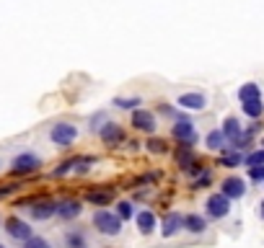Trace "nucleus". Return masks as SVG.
<instances>
[{"label": "nucleus", "instance_id": "nucleus-1", "mask_svg": "<svg viewBox=\"0 0 264 248\" xmlns=\"http://www.w3.org/2000/svg\"><path fill=\"white\" fill-rule=\"evenodd\" d=\"M78 137H81V127L73 124V121H57L50 130V142L55 147H62V150L73 147L75 142H78Z\"/></svg>", "mask_w": 264, "mask_h": 248}, {"label": "nucleus", "instance_id": "nucleus-2", "mask_svg": "<svg viewBox=\"0 0 264 248\" xmlns=\"http://www.w3.org/2000/svg\"><path fill=\"white\" fill-rule=\"evenodd\" d=\"M93 228L106 235V238H117L122 235V220L114 215V212H109V210H96L93 212Z\"/></svg>", "mask_w": 264, "mask_h": 248}, {"label": "nucleus", "instance_id": "nucleus-3", "mask_svg": "<svg viewBox=\"0 0 264 248\" xmlns=\"http://www.w3.org/2000/svg\"><path fill=\"white\" fill-rule=\"evenodd\" d=\"M39 168H42V158L36 155V153H31V150L18 153V155H13V160H11V173H13V176H29V173H34V171H39Z\"/></svg>", "mask_w": 264, "mask_h": 248}, {"label": "nucleus", "instance_id": "nucleus-4", "mask_svg": "<svg viewBox=\"0 0 264 248\" xmlns=\"http://www.w3.org/2000/svg\"><path fill=\"white\" fill-rule=\"evenodd\" d=\"M171 135H174V140L181 142V147H189V150H192L195 142H197V130H195V121H192L189 116L176 119L174 127H171Z\"/></svg>", "mask_w": 264, "mask_h": 248}, {"label": "nucleus", "instance_id": "nucleus-5", "mask_svg": "<svg viewBox=\"0 0 264 248\" xmlns=\"http://www.w3.org/2000/svg\"><path fill=\"white\" fill-rule=\"evenodd\" d=\"M207 104H210V98L202 91H184L176 96V106L181 111H205Z\"/></svg>", "mask_w": 264, "mask_h": 248}, {"label": "nucleus", "instance_id": "nucleus-6", "mask_svg": "<svg viewBox=\"0 0 264 248\" xmlns=\"http://www.w3.org/2000/svg\"><path fill=\"white\" fill-rule=\"evenodd\" d=\"M205 212L210 220H223L231 215V199L223 196V194H210L205 202Z\"/></svg>", "mask_w": 264, "mask_h": 248}, {"label": "nucleus", "instance_id": "nucleus-7", "mask_svg": "<svg viewBox=\"0 0 264 248\" xmlns=\"http://www.w3.org/2000/svg\"><path fill=\"white\" fill-rule=\"evenodd\" d=\"M55 210H57V202H52V199H36L26 207V212L34 222H44V220L55 217Z\"/></svg>", "mask_w": 264, "mask_h": 248}, {"label": "nucleus", "instance_id": "nucleus-8", "mask_svg": "<svg viewBox=\"0 0 264 248\" xmlns=\"http://www.w3.org/2000/svg\"><path fill=\"white\" fill-rule=\"evenodd\" d=\"M3 225H6L3 230H6V235H8L11 240L23 243V240H29V238L34 235V228H31L26 220H21V217H8Z\"/></svg>", "mask_w": 264, "mask_h": 248}, {"label": "nucleus", "instance_id": "nucleus-9", "mask_svg": "<svg viewBox=\"0 0 264 248\" xmlns=\"http://www.w3.org/2000/svg\"><path fill=\"white\" fill-rule=\"evenodd\" d=\"M132 127L137 132H145V135H153L158 130V121H156V114L148 111V109H135L132 111Z\"/></svg>", "mask_w": 264, "mask_h": 248}, {"label": "nucleus", "instance_id": "nucleus-10", "mask_svg": "<svg viewBox=\"0 0 264 248\" xmlns=\"http://www.w3.org/2000/svg\"><path fill=\"white\" fill-rule=\"evenodd\" d=\"M99 137H101L104 145L114 147V145H122V142H125V130H122V124H117V121H106L104 127L99 130Z\"/></svg>", "mask_w": 264, "mask_h": 248}, {"label": "nucleus", "instance_id": "nucleus-11", "mask_svg": "<svg viewBox=\"0 0 264 248\" xmlns=\"http://www.w3.org/2000/svg\"><path fill=\"white\" fill-rule=\"evenodd\" d=\"M55 215H57L60 220L70 222V220H75V217L83 215V204H81V199H60Z\"/></svg>", "mask_w": 264, "mask_h": 248}, {"label": "nucleus", "instance_id": "nucleus-12", "mask_svg": "<svg viewBox=\"0 0 264 248\" xmlns=\"http://www.w3.org/2000/svg\"><path fill=\"white\" fill-rule=\"evenodd\" d=\"M181 230H184V215H179V212L163 215V220H161V238H174Z\"/></svg>", "mask_w": 264, "mask_h": 248}, {"label": "nucleus", "instance_id": "nucleus-13", "mask_svg": "<svg viewBox=\"0 0 264 248\" xmlns=\"http://www.w3.org/2000/svg\"><path fill=\"white\" fill-rule=\"evenodd\" d=\"M220 194L228 196L231 202H233V199H241V196L246 194V181L238 179V176H228V179L223 181V186H220Z\"/></svg>", "mask_w": 264, "mask_h": 248}, {"label": "nucleus", "instance_id": "nucleus-14", "mask_svg": "<svg viewBox=\"0 0 264 248\" xmlns=\"http://www.w3.org/2000/svg\"><path fill=\"white\" fill-rule=\"evenodd\" d=\"M135 222H137V233L140 235H153V230L158 228V220L150 210H140L135 212Z\"/></svg>", "mask_w": 264, "mask_h": 248}, {"label": "nucleus", "instance_id": "nucleus-15", "mask_svg": "<svg viewBox=\"0 0 264 248\" xmlns=\"http://www.w3.org/2000/svg\"><path fill=\"white\" fill-rule=\"evenodd\" d=\"M62 243H65V248H91V240H88V235L81 228L67 230L65 238H62Z\"/></svg>", "mask_w": 264, "mask_h": 248}, {"label": "nucleus", "instance_id": "nucleus-16", "mask_svg": "<svg viewBox=\"0 0 264 248\" xmlns=\"http://www.w3.org/2000/svg\"><path fill=\"white\" fill-rule=\"evenodd\" d=\"M220 132H223L225 142L231 145V142H236V140L244 135V127H241V121H238L236 116H228V119L223 121V130H220Z\"/></svg>", "mask_w": 264, "mask_h": 248}, {"label": "nucleus", "instance_id": "nucleus-17", "mask_svg": "<svg viewBox=\"0 0 264 248\" xmlns=\"http://www.w3.org/2000/svg\"><path fill=\"white\" fill-rule=\"evenodd\" d=\"M114 199V189H88L86 191V202L96 204V207H106Z\"/></svg>", "mask_w": 264, "mask_h": 248}, {"label": "nucleus", "instance_id": "nucleus-18", "mask_svg": "<svg viewBox=\"0 0 264 248\" xmlns=\"http://www.w3.org/2000/svg\"><path fill=\"white\" fill-rule=\"evenodd\" d=\"M184 230L192 233V235H202L207 230V220L202 215H186L184 217Z\"/></svg>", "mask_w": 264, "mask_h": 248}, {"label": "nucleus", "instance_id": "nucleus-19", "mask_svg": "<svg viewBox=\"0 0 264 248\" xmlns=\"http://www.w3.org/2000/svg\"><path fill=\"white\" fill-rule=\"evenodd\" d=\"M256 98H261V88L256 86V83H244V86L238 88V101L244 104V101H256Z\"/></svg>", "mask_w": 264, "mask_h": 248}, {"label": "nucleus", "instance_id": "nucleus-20", "mask_svg": "<svg viewBox=\"0 0 264 248\" xmlns=\"http://www.w3.org/2000/svg\"><path fill=\"white\" fill-rule=\"evenodd\" d=\"M241 109H244V114H246L249 119H254V121L264 114V104H261V98H256V101H244Z\"/></svg>", "mask_w": 264, "mask_h": 248}, {"label": "nucleus", "instance_id": "nucleus-21", "mask_svg": "<svg viewBox=\"0 0 264 248\" xmlns=\"http://www.w3.org/2000/svg\"><path fill=\"white\" fill-rule=\"evenodd\" d=\"M205 145H207L210 150H225V145H228V142H225V137H223L220 130H212V132L205 137Z\"/></svg>", "mask_w": 264, "mask_h": 248}, {"label": "nucleus", "instance_id": "nucleus-22", "mask_svg": "<svg viewBox=\"0 0 264 248\" xmlns=\"http://www.w3.org/2000/svg\"><path fill=\"white\" fill-rule=\"evenodd\" d=\"M176 160H179V165H181V171H186L189 165L197 163V160H195V153H192L189 147H181V150L176 153Z\"/></svg>", "mask_w": 264, "mask_h": 248}, {"label": "nucleus", "instance_id": "nucleus-23", "mask_svg": "<svg viewBox=\"0 0 264 248\" xmlns=\"http://www.w3.org/2000/svg\"><path fill=\"white\" fill-rule=\"evenodd\" d=\"M111 104H114V109H127V111H135V109H140L142 98H137V96H132V98H114Z\"/></svg>", "mask_w": 264, "mask_h": 248}, {"label": "nucleus", "instance_id": "nucleus-24", "mask_svg": "<svg viewBox=\"0 0 264 248\" xmlns=\"http://www.w3.org/2000/svg\"><path fill=\"white\" fill-rule=\"evenodd\" d=\"M244 163V155L241 153H225L223 158H220V165H225V168H236V165H241Z\"/></svg>", "mask_w": 264, "mask_h": 248}, {"label": "nucleus", "instance_id": "nucleus-25", "mask_svg": "<svg viewBox=\"0 0 264 248\" xmlns=\"http://www.w3.org/2000/svg\"><path fill=\"white\" fill-rule=\"evenodd\" d=\"M21 248H52V243H50L44 235H31L29 240L21 243Z\"/></svg>", "mask_w": 264, "mask_h": 248}, {"label": "nucleus", "instance_id": "nucleus-26", "mask_svg": "<svg viewBox=\"0 0 264 248\" xmlns=\"http://www.w3.org/2000/svg\"><path fill=\"white\" fill-rule=\"evenodd\" d=\"M114 215H117L122 222H125V220H130V217H135V207H132V202H119Z\"/></svg>", "mask_w": 264, "mask_h": 248}, {"label": "nucleus", "instance_id": "nucleus-27", "mask_svg": "<svg viewBox=\"0 0 264 248\" xmlns=\"http://www.w3.org/2000/svg\"><path fill=\"white\" fill-rule=\"evenodd\" d=\"M145 147H148V153H153V155H161V153L169 150V145H166L163 140H158V137H150V140L145 142Z\"/></svg>", "mask_w": 264, "mask_h": 248}, {"label": "nucleus", "instance_id": "nucleus-28", "mask_svg": "<svg viewBox=\"0 0 264 248\" xmlns=\"http://www.w3.org/2000/svg\"><path fill=\"white\" fill-rule=\"evenodd\" d=\"M244 163L249 165V168H254V165H264V147H261V150H251V153L244 158Z\"/></svg>", "mask_w": 264, "mask_h": 248}, {"label": "nucleus", "instance_id": "nucleus-29", "mask_svg": "<svg viewBox=\"0 0 264 248\" xmlns=\"http://www.w3.org/2000/svg\"><path fill=\"white\" fill-rule=\"evenodd\" d=\"M106 121H109V114H106V111H96V114L91 116V132H96V135H99V130L104 127Z\"/></svg>", "mask_w": 264, "mask_h": 248}, {"label": "nucleus", "instance_id": "nucleus-30", "mask_svg": "<svg viewBox=\"0 0 264 248\" xmlns=\"http://www.w3.org/2000/svg\"><path fill=\"white\" fill-rule=\"evenodd\" d=\"M158 114H161V116H166V119H171V121H176V119H181V116H184L179 109H174V106H169V104H161V106H158Z\"/></svg>", "mask_w": 264, "mask_h": 248}, {"label": "nucleus", "instance_id": "nucleus-31", "mask_svg": "<svg viewBox=\"0 0 264 248\" xmlns=\"http://www.w3.org/2000/svg\"><path fill=\"white\" fill-rule=\"evenodd\" d=\"M75 160H78V158H70V160H65V163H60V165H57V168L52 171V176H55V179H60V176H67V173L73 171V165H75Z\"/></svg>", "mask_w": 264, "mask_h": 248}, {"label": "nucleus", "instance_id": "nucleus-32", "mask_svg": "<svg viewBox=\"0 0 264 248\" xmlns=\"http://www.w3.org/2000/svg\"><path fill=\"white\" fill-rule=\"evenodd\" d=\"M249 179L251 181H264V165H254V168H249Z\"/></svg>", "mask_w": 264, "mask_h": 248}, {"label": "nucleus", "instance_id": "nucleus-33", "mask_svg": "<svg viewBox=\"0 0 264 248\" xmlns=\"http://www.w3.org/2000/svg\"><path fill=\"white\" fill-rule=\"evenodd\" d=\"M21 186L18 184H6V186H0V199H3V196H11V194H16Z\"/></svg>", "mask_w": 264, "mask_h": 248}, {"label": "nucleus", "instance_id": "nucleus-34", "mask_svg": "<svg viewBox=\"0 0 264 248\" xmlns=\"http://www.w3.org/2000/svg\"><path fill=\"white\" fill-rule=\"evenodd\" d=\"M207 184H210V173L205 171V173H202V176H200V179H197V181L192 184V189H205Z\"/></svg>", "mask_w": 264, "mask_h": 248}, {"label": "nucleus", "instance_id": "nucleus-35", "mask_svg": "<svg viewBox=\"0 0 264 248\" xmlns=\"http://www.w3.org/2000/svg\"><path fill=\"white\" fill-rule=\"evenodd\" d=\"M259 215H261V220H264V202L259 204Z\"/></svg>", "mask_w": 264, "mask_h": 248}, {"label": "nucleus", "instance_id": "nucleus-36", "mask_svg": "<svg viewBox=\"0 0 264 248\" xmlns=\"http://www.w3.org/2000/svg\"><path fill=\"white\" fill-rule=\"evenodd\" d=\"M0 248H8V245H3V243H0Z\"/></svg>", "mask_w": 264, "mask_h": 248}, {"label": "nucleus", "instance_id": "nucleus-37", "mask_svg": "<svg viewBox=\"0 0 264 248\" xmlns=\"http://www.w3.org/2000/svg\"><path fill=\"white\" fill-rule=\"evenodd\" d=\"M261 145H264V137H261Z\"/></svg>", "mask_w": 264, "mask_h": 248}, {"label": "nucleus", "instance_id": "nucleus-38", "mask_svg": "<svg viewBox=\"0 0 264 248\" xmlns=\"http://www.w3.org/2000/svg\"><path fill=\"white\" fill-rule=\"evenodd\" d=\"M0 225H3V220H0Z\"/></svg>", "mask_w": 264, "mask_h": 248}, {"label": "nucleus", "instance_id": "nucleus-39", "mask_svg": "<svg viewBox=\"0 0 264 248\" xmlns=\"http://www.w3.org/2000/svg\"><path fill=\"white\" fill-rule=\"evenodd\" d=\"M0 165H3V163H0Z\"/></svg>", "mask_w": 264, "mask_h": 248}]
</instances>
